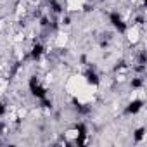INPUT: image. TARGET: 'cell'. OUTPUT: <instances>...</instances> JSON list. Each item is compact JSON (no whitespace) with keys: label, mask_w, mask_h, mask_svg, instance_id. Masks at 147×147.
<instances>
[{"label":"cell","mask_w":147,"mask_h":147,"mask_svg":"<svg viewBox=\"0 0 147 147\" xmlns=\"http://www.w3.org/2000/svg\"><path fill=\"white\" fill-rule=\"evenodd\" d=\"M82 135H83V128L78 126V125L71 126V128H66V130L62 131V138H64L67 144H76Z\"/></svg>","instance_id":"1"}]
</instances>
